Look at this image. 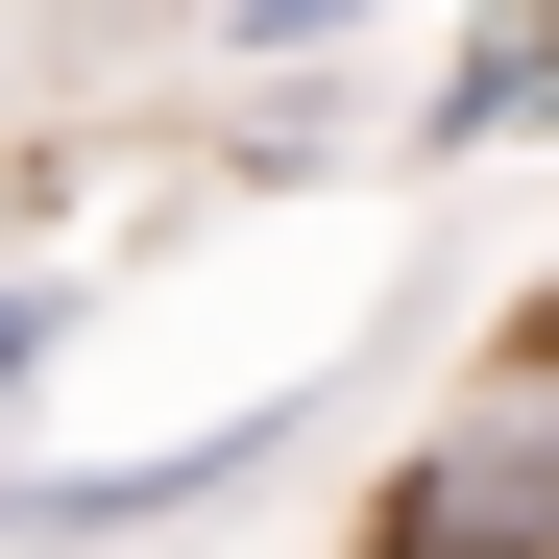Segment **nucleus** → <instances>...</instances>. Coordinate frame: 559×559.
I'll list each match as a JSON object with an SVG mask.
<instances>
[{"label":"nucleus","instance_id":"obj_5","mask_svg":"<svg viewBox=\"0 0 559 559\" xmlns=\"http://www.w3.org/2000/svg\"><path fill=\"white\" fill-rule=\"evenodd\" d=\"M49 341H73V267H0V390H25Z\"/></svg>","mask_w":559,"mask_h":559},{"label":"nucleus","instance_id":"obj_3","mask_svg":"<svg viewBox=\"0 0 559 559\" xmlns=\"http://www.w3.org/2000/svg\"><path fill=\"white\" fill-rule=\"evenodd\" d=\"M390 146H414V170H487V146H559V25H535V0H462V49H438L414 98H390Z\"/></svg>","mask_w":559,"mask_h":559},{"label":"nucleus","instance_id":"obj_4","mask_svg":"<svg viewBox=\"0 0 559 559\" xmlns=\"http://www.w3.org/2000/svg\"><path fill=\"white\" fill-rule=\"evenodd\" d=\"M365 25H414V0H195V49H243V73H317Z\"/></svg>","mask_w":559,"mask_h":559},{"label":"nucleus","instance_id":"obj_1","mask_svg":"<svg viewBox=\"0 0 559 559\" xmlns=\"http://www.w3.org/2000/svg\"><path fill=\"white\" fill-rule=\"evenodd\" d=\"M365 559H559V293L462 365V414L390 462V535Z\"/></svg>","mask_w":559,"mask_h":559},{"label":"nucleus","instance_id":"obj_2","mask_svg":"<svg viewBox=\"0 0 559 559\" xmlns=\"http://www.w3.org/2000/svg\"><path fill=\"white\" fill-rule=\"evenodd\" d=\"M341 390H267V414H195V438H146V462H0V535L25 559H98V535H170V511H219V487H267Z\"/></svg>","mask_w":559,"mask_h":559},{"label":"nucleus","instance_id":"obj_6","mask_svg":"<svg viewBox=\"0 0 559 559\" xmlns=\"http://www.w3.org/2000/svg\"><path fill=\"white\" fill-rule=\"evenodd\" d=\"M535 25H559V0H535Z\"/></svg>","mask_w":559,"mask_h":559}]
</instances>
